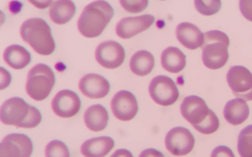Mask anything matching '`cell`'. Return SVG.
<instances>
[{"label":"cell","instance_id":"21","mask_svg":"<svg viewBox=\"0 0 252 157\" xmlns=\"http://www.w3.org/2000/svg\"><path fill=\"white\" fill-rule=\"evenodd\" d=\"M75 13L76 7L70 0L53 1L49 7V17L57 25H62L68 23L74 17Z\"/></svg>","mask_w":252,"mask_h":157},{"label":"cell","instance_id":"15","mask_svg":"<svg viewBox=\"0 0 252 157\" xmlns=\"http://www.w3.org/2000/svg\"><path fill=\"white\" fill-rule=\"evenodd\" d=\"M79 89L86 97L100 99L105 97L110 90L108 80L100 75L89 74L82 77L79 81Z\"/></svg>","mask_w":252,"mask_h":157},{"label":"cell","instance_id":"8","mask_svg":"<svg viewBox=\"0 0 252 157\" xmlns=\"http://www.w3.org/2000/svg\"><path fill=\"white\" fill-rule=\"evenodd\" d=\"M32 151L31 139L21 133L6 135L0 143V157H30Z\"/></svg>","mask_w":252,"mask_h":157},{"label":"cell","instance_id":"20","mask_svg":"<svg viewBox=\"0 0 252 157\" xmlns=\"http://www.w3.org/2000/svg\"><path fill=\"white\" fill-rule=\"evenodd\" d=\"M161 64L167 72L177 74L186 66V56L177 47H167L161 53Z\"/></svg>","mask_w":252,"mask_h":157},{"label":"cell","instance_id":"28","mask_svg":"<svg viewBox=\"0 0 252 157\" xmlns=\"http://www.w3.org/2000/svg\"><path fill=\"white\" fill-rule=\"evenodd\" d=\"M41 115L40 112L36 108L33 106L30 105V111L27 119L21 124L19 128H24V129H33L37 127L41 123Z\"/></svg>","mask_w":252,"mask_h":157},{"label":"cell","instance_id":"29","mask_svg":"<svg viewBox=\"0 0 252 157\" xmlns=\"http://www.w3.org/2000/svg\"><path fill=\"white\" fill-rule=\"evenodd\" d=\"M122 7L129 13H137L144 11L148 5L147 0H120Z\"/></svg>","mask_w":252,"mask_h":157},{"label":"cell","instance_id":"25","mask_svg":"<svg viewBox=\"0 0 252 157\" xmlns=\"http://www.w3.org/2000/svg\"><path fill=\"white\" fill-rule=\"evenodd\" d=\"M195 130L202 134L209 135L216 132L220 127V121L216 113L211 110L206 119L198 125L193 126Z\"/></svg>","mask_w":252,"mask_h":157},{"label":"cell","instance_id":"34","mask_svg":"<svg viewBox=\"0 0 252 157\" xmlns=\"http://www.w3.org/2000/svg\"><path fill=\"white\" fill-rule=\"evenodd\" d=\"M110 157H133L129 151L126 149H118L111 155Z\"/></svg>","mask_w":252,"mask_h":157},{"label":"cell","instance_id":"35","mask_svg":"<svg viewBox=\"0 0 252 157\" xmlns=\"http://www.w3.org/2000/svg\"><path fill=\"white\" fill-rule=\"evenodd\" d=\"M29 2L39 9H45L53 3L52 1H49V0L48 1H29Z\"/></svg>","mask_w":252,"mask_h":157},{"label":"cell","instance_id":"22","mask_svg":"<svg viewBox=\"0 0 252 157\" xmlns=\"http://www.w3.org/2000/svg\"><path fill=\"white\" fill-rule=\"evenodd\" d=\"M3 60L11 68L15 70H21L31 62V55L25 47L21 45H12L4 51Z\"/></svg>","mask_w":252,"mask_h":157},{"label":"cell","instance_id":"4","mask_svg":"<svg viewBox=\"0 0 252 157\" xmlns=\"http://www.w3.org/2000/svg\"><path fill=\"white\" fill-rule=\"evenodd\" d=\"M55 82V75L47 65L38 64L28 74L26 91L35 101L45 100L49 95Z\"/></svg>","mask_w":252,"mask_h":157},{"label":"cell","instance_id":"12","mask_svg":"<svg viewBox=\"0 0 252 157\" xmlns=\"http://www.w3.org/2000/svg\"><path fill=\"white\" fill-rule=\"evenodd\" d=\"M80 98L74 92L63 90L53 98L51 108L55 115L62 118H70L76 115L80 111Z\"/></svg>","mask_w":252,"mask_h":157},{"label":"cell","instance_id":"31","mask_svg":"<svg viewBox=\"0 0 252 157\" xmlns=\"http://www.w3.org/2000/svg\"><path fill=\"white\" fill-rule=\"evenodd\" d=\"M210 157H235V156L229 147L220 145L214 149Z\"/></svg>","mask_w":252,"mask_h":157},{"label":"cell","instance_id":"3","mask_svg":"<svg viewBox=\"0 0 252 157\" xmlns=\"http://www.w3.org/2000/svg\"><path fill=\"white\" fill-rule=\"evenodd\" d=\"M229 43L227 35L222 31L212 30L205 33L202 46V58L205 66L211 70L223 67L228 61Z\"/></svg>","mask_w":252,"mask_h":157},{"label":"cell","instance_id":"7","mask_svg":"<svg viewBox=\"0 0 252 157\" xmlns=\"http://www.w3.org/2000/svg\"><path fill=\"white\" fill-rule=\"evenodd\" d=\"M195 139L192 133L186 128H173L167 133L165 145L167 150L174 156L188 155L194 147Z\"/></svg>","mask_w":252,"mask_h":157},{"label":"cell","instance_id":"24","mask_svg":"<svg viewBox=\"0 0 252 157\" xmlns=\"http://www.w3.org/2000/svg\"><path fill=\"white\" fill-rule=\"evenodd\" d=\"M238 152L241 157H252V125L240 131L237 143Z\"/></svg>","mask_w":252,"mask_h":157},{"label":"cell","instance_id":"18","mask_svg":"<svg viewBox=\"0 0 252 157\" xmlns=\"http://www.w3.org/2000/svg\"><path fill=\"white\" fill-rule=\"evenodd\" d=\"M114 146V141L111 137H94L83 143L80 152L84 157H104L109 153Z\"/></svg>","mask_w":252,"mask_h":157},{"label":"cell","instance_id":"13","mask_svg":"<svg viewBox=\"0 0 252 157\" xmlns=\"http://www.w3.org/2000/svg\"><path fill=\"white\" fill-rule=\"evenodd\" d=\"M180 110L183 118L192 127L202 123L211 111L206 102L197 96H189L185 98L181 104Z\"/></svg>","mask_w":252,"mask_h":157},{"label":"cell","instance_id":"30","mask_svg":"<svg viewBox=\"0 0 252 157\" xmlns=\"http://www.w3.org/2000/svg\"><path fill=\"white\" fill-rule=\"evenodd\" d=\"M239 7L242 15L252 22V0H240Z\"/></svg>","mask_w":252,"mask_h":157},{"label":"cell","instance_id":"32","mask_svg":"<svg viewBox=\"0 0 252 157\" xmlns=\"http://www.w3.org/2000/svg\"><path fill=\"white\" fill-rule=\"evenodd\" d=\"M0 89L3 90L9 85L11 81V76L9 73L3 68H0Z\"/></svg>","mask_w":252,"mask_h":157},{"label":"cell","instance_id":"2","mask_svg":"<svg viewBox=\"0 0 252 157\" xmlns=\"http://www.w3.org/2000/svg\"><path fill=\"white\" fill-rule=\"evenodd\" d=\"M23 40L37 54L47 56L55 48L51 28L44 20L32 18L24 22L20 29Z\"/></svg>","mask_w":252,"mask_h":157},{"label":"cell","instance_id":"1","mask_svg":"<svg viewBox=\"0 0 252 157\" xmlns=\"http://www.w3.org/2000/svg\"><path fill=\"white\" fill-rule=\"evenodd\" d=\"M113 15V8L108 2L102 0L92 2L83 9L79 17L78 30L88 38L99 36Z\"/></svg>","mask_w":252,"mask_h":157},{"label":"cell","instance_id":"19","mask_svg":"<svg viewBox=\"0 0 252 157\" xmlns=\"http://www.w3.org/2000/svg\"><path fill=\"white\" fill-rule=\"evenodd\" d=\"M85 125L93 131H103L107 126L108 112L99 104L93 105L87 109L84 115Z\"/></svg>","mask_w":252,"mask_h":157},{"label":"cell","instance_id":"23","mask_svg":"<svg viewBox=\"0 0 252 157\" xmlns=\"http://www.w3.org/2000/svg\"><path fill=\"white\" fill-rule=\"evenodd\" d=\"M129 66L134 74L138 76H147L155 67V58L149 51H138L132 56Z\"/></svg>","mask_w":252,"mask_h":157},{"label":"cell","instance_id":"10","mask_svg":"<svg viewBox=\"0 0 252 157\" xmlns=\"http://www.w3.org/2000/svg\"><path fill=\"white\" fill-rule=\"evenodd\" d=\"M30 105L22 98L15 97L6 100L0 108V119L6 125L19 127L27 119Z\"/></svg>","mask_w":252,"mask_h":157},{"label":"cell","instance_id":"5","mask_svg":"<svg viewBox=\"0 0 252 157\" xmlns=\"http://www.w3.org/2000/svg\"><path fill=\"white\" fill-rule=\"evenodd\" d=\"M149 92L153 101L161 106L173 105L179 96L176 84L170 78L165 76L153 78L149 84Z\"/></svg>","mask_w":252,"mask_h":157},{"label":"cell","instance_id":"26","mask_svg":"<svg viewBox=\"0 0 252 157\" xmlns=\"http://www.w3.org/2000/svg\"><path fill=\"white\" fill-rule=\"evenodd\" d=\"M194 3L197 11L205 16L214 15L221 7V2L220 0H195Z\"/></svg>","mask_w":252,"mask_h":157},{"label":"cell","instance_id":"11","mask_svg":"<svg viewBox=\"0 0 252 157\" xmlns=\"http://www.w3.org/2000/svg\"><path fill=\"white\" fill-rule=\"evenodd\" d=\"M110 106L114 117L122 121H131L138 112L137 99L127 90L118 92L112 98Z\"/></svg>","mask_w":252,"mask_h":157},{"label":"cell","instance_id":"16","mask_svg":"<svg viewBox=\"0 0 252 157\" xmlns=\"http://www.w3.org/2000/svg\"><path fill=\"white\" fill-rule=\"evenodd\" d=\"M177 39L186 48L194 50L202 46L204 41V33L193 24H179L175 31Z\"/></svg>","mask_w":252,"mask_h":157},{"label":"cell","instance_id":"9","mask_svg":"<svg viewBox=\"0 0 252 157\" xmlns=\"http://www.w3.org/2000/svg\"><path fill=\"white\" fill-rule=\"evenodd\" d=\"M94 56L96 62L106 69L120 67L125 58V51L120 43L114 41H106L96 47Z\"/></svg>","mask_w":252,"mask_h":157},{"label":"cell","instance_id":"6","mask_svg":"<svg viewBox=\"0 0 252 157\" xmlns=\"http://www.w3.org/2000/svg\"><path fill=\"white\" fill-rule=\"evenodd\" d=\"M226 80L236 98L252 100V74L242 66H232L226 75Z\"/></svg>","mask_w":252,"mask_h":157},{"label":"cell","instance_id":"14","mask_svg":"<svg viewBox=\"0 0 252 157\" xmlns=\"http://www.w3.org/2000/svg\"><path fill=\"white\" fill-rule=\"evenodd\" d=\"M155 20L151 15L124 18L116 26V34L122 39L131 38L149 28Z\"/></svg>","mask_w":252,"mask_h":157},{"label":"cell","instance_id":"17","mask_svg":"<svg viewBox=\"0 0 252 157\" xmlns=\"http://www.w3.org/2000/svg\"><path fill=\"white\" fill-rule=\"evenodd\" d=\"M250 115V109L247 102L241 98H234L224 105V119L230 125H241L247 120Z\"/></svg>","mask_w":252,"mask_h":157},{"label":"cell","instance_id":"27","mask_svg":"<svg viewBox=\"0 0 252 157\" xmlns=\"http://www.w3.org/2000/svg\"><path fill=\"white\" fill-rule=\"evenodd\" d=\"M45 157H70L68 147L62 141H50L45 147Z\"/></svg>","mask_w":252,"mask_h":157},{"label":"cell","instance_id":"33","mask_svg":"<svg viewBox=\"0 0 252 157\" xmlns=\"http://www.w3.org/2000/svg\"><path fill=\"white\" fill-rule=\"evenodd\" d=\"M139 157H164L159 151L155 149H147L142 151Z\"/></svg>","mask_w":252,"mask_h":157}]
</instances>
